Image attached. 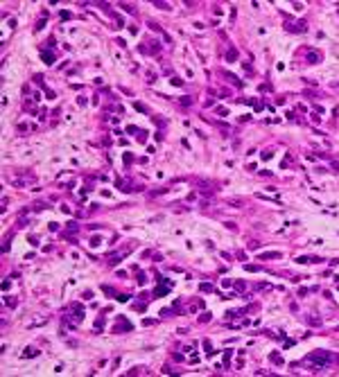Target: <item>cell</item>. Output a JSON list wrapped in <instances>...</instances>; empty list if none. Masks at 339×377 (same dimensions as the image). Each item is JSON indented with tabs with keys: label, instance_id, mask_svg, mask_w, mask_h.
Instances as JSON below:
<instances>
[{
	"label": "cell",
	"instance_id": "2",
	"mask_svg": "<svg viewBox=\"0 0 339 377\" xmlns=\"http://www.w3.org/2000/svg\"><path fill=\"white\" fill-rule=\"evenodd\" d=\"M319 59H321V57L317 54V52H308V61H310V63H317Z\"/></svg>",
	"mask_w": 339,
	"mask_h": 377
},
{
	"label": "cell",
	"instance_id": "1",
	"mask_svg": "<svg viewBox=\"0 0 339 377\" xmlns=\"http://www.w3.org/2000/svg\"><path fill=\"white\" fill-rule=\"evenodd\" d=\"M310 359H314V361H319V364H330V355L328 352H323V355H321V352H314V355H310Z\"/></svg>",
	"mask_w": 339,
	"mask_h": 377
}]
</instances>
